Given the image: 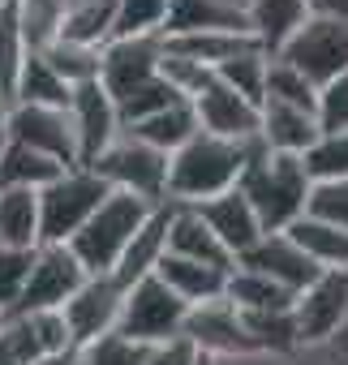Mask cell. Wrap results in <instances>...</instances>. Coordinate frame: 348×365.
<instances>
[{
  "mask_svg": "<svg viewBox=\"0 0 348 365\" xmlns=\"http://www.w3.org/2000/svg\"><path fill=\"white\" fill-rule=\"evenodd\" d=\"M232 267H245V271H254V275H262V279H271V284H280V288H288L292 297L301 292V288H309L322 271L284 237V232H262L258 237V245L254 250H245Z\"/></svg>",
  "mask_w": 348,
  "mask_h": 365,
  "instance_id": "cell-15",
  "label": "cell"
},
{
  "mask_svg": "<svg viewBox=\"0 0 348 365\" xmlns=\"http://www.w3.org/2000/svg\"><path fill=\"white\" fill-rule=\"evenodd\" d=\"M305 215H314V220L348 232V176L344 180H327V185H309Z\"/></svg>",
  "mask_w": 348,
  "mask_h": 365,
  "instance_id": "cell-39",
  "label": "cell"
},
{
  "mask_svg": "<svg viewBox=\"0 0 348 365\" xmlns=\"http://www.w3.org/2000/svg\"><path fill=\"white\" fill-rule=\"evenodd\" d=\"M254 142H224V138H211V133L198 129L177 155H168V202L198 207L207 198H220V194L237 190Z\"/></svg>",
  "mask_w": 348,
  "mask_h": 365,
  "instance_id": "cell-1",
  "label": "cell"
},
{
  "mask_svg": "<svg viewBox=\"0 0 348 365\" xmlns=\"http://www.w3.org/2000/svg\"><path fill=\"white\" fill-rule=\"evenodd\" d=\"M284 237L318 267V271H348V232L314 220V215H301L297 224L284 228Z\"/></svg>",
  "mask_w": 348,
  "mask_h": 365,
  "instance_id": "cell-25",
  "label": "cell"
},
{
  "mask_svg": "<svg viewBox=\"0 0 348 365\" xmlns=\"http://www.w3.org/2000/svg\"><path fill=\"white\" fill-rule=\"evenodd\" d=\"M35 250H0V318H9L22 301Z\"/></svg>",
  "mask_w": 348,
  "mask_h": 365,
  "instance_id": "cell-40",
  "label": "cell"
},
{
  "mask_svg": "<svg viewBox=\"0 0 348 365\" xmlns=\"http://www.w3.org/2000/svg\"><path fill=\"white\" fill-rule=\"evenodd\" d=\"M159 78L168 82L172 95L185 99V103H194V99L215 82L211 69H203V65H194V61H185V56H172L168 48H163V56H159Z\"/></svg>",
  "mask_w": 348,
  "mask_h": 365,
  "instance_id": "cell-37",
  "label": "cell"
},
{
  "mask_svg": "<svg viewBox=\"0 0 348 365\" xmlns=\"http://www.w3.org/2000/svg\"><path fill=\"white\" fill-rule=\"evenodd\" d=\"M314 120H318V133H348V73L318 86Z\"/></svg>",
  "mask_w": 348,
  "mask_h": 365,
  "instance_id": "cell-38",
  "label": "cell"
},
{
  "mask_svg": "<svg viewBox=\"0 0 348 365\" xmlns=\"http://www.w3.org/2000/svg\"><path fill=\"white\" fill-rule=\"evenodd\" d=\"M168 215H172V202H159V207L150 211V220L138 228V237L125 245L121 262L112 267V279H116L121 288H129V284L155 275V267H159V258H163V241H168Z\"/></svg>",
  "mask_w": 348,
  "mask_h": 365,
  "instance_id": "cell-21",
  "label": "cell"
},
{
  "mask_svg": "<svg viewBox=\"0 0 348 365\" xmlns=\"http://www.w3.org/2000/svg\"><path fill=\"white\" fill-rule=\"evenodd\" d=\"M78 361L82 365H146V348L112 331V335H99L95 344H86L78 352Z\"/></svg>",
  "mask_w": 348,
  "mask_h": 365,
  "instance_id": "cell-41",
  "label": "cell"
},
{
  "mask_svg": "<svg viewBox=\"0 0 348 365\" xmlns=\"http://www.w3.org/2000/svg\"><path fill=\"white\" fill-rule=\"evenodd\" d=\"M0 322H5V318H0Z\"/></svg>",
  "mask_w": 348,
  "mask_h": 365,
  "instance_id": "cell-50",
  "label": "cell"
},
{
  "mask_svg": "<svg viewBox=\"0 0 348 365\" xmlns=\"http://www.w3.org/2000/svg\"><path fill=\"white\" fill-rule=\"evenodd\" d=\"M150 202L133 198V194H108L99 202V211L69 237V254L82 262L86 275H112V267L121 262L125 245L138 237V228L150 220Z\"/></svg>",
  "mask_w": 348,
  "mask_h": 365,
  "instance_id": "cell-3",
  "label": "cell"
},
{
  "mask_svg": "<svg viewBox=\"0 0 348 365\" xmlns=\"http://www.w3.org/2000/svg\"><path fill=\"white\" fill-rule=\"evenodd\" d=\"M39 352L44 356H61V352H73V339H69V327L61 318V309H35V314H22Z\"/></svg>",
  "mask_w": 348,
  "mask_h": 365,
  "instance_id": "cell-42",
  "label": "cell"
},
{
  "mask_svg": "<svg viewBox=\"0 0 348 365\" xmlns=\"http://www.w3.org/2000/svg\"><path fill=\"white\" fill-rule=\"evenodd\" d=\"M190 31H250L245 5L237 0H172L163 39L168 35H190Z\"/></svg>",
  "mask_w": 348,
  "mask_h": 365,
  "instance_id": "cell-22",
  "label": "cell"
},
{
  "mask_svg": "<svg viewBox=\"0 0 348 365\" xmlns=\"http://www.w3.org/2000/svg\"><path fill=\"white\" fill-rule=\"evenodd\" d=\"M9 95H5V86H0V146H5V120H9Z\"/></svg>",
  "mask_w": 348,
  "mask_h": 365,
  "instance_id": "cell-46",
  "label": "cell"
},
{
  "mask_svg": "<svg viewBox=\"0 0 348 365\" xmlns=\"http://www.w3.org/2000/svg\"><path fill=\"white\" fill-rule=\"evenodd\" d=\"M35 365H82V361H78V352H61V356H44Z\"/></svg>",
  "mask_w": 348,
  "mask_h": 365,
  "instance_id": "cell-47",
  "label": "cell"
},
{
  "mask_svg": "<svg viewBox=\"0 0 348 365\" xmlns=\"http://www.w3.org/2000/svg\"><path fill=\"white\" fill-rule=\"evenodd\" d=\"M275 61L292 65L314 91L327 86L331 78L348 73V18H305L284 39Z\"/></svg>",
  "mask_w": 348,
  "mask_h": 365,
  "instance_id": "cell-7",
  "label": "cell"
},
{
  "mask_svg": "<svg viewBox=\"0 0 348 365\" xmlns=\"http://www.w3.org/2000/svg\"><path fill=\"white\" fill-rule=\"evenodd\" d=\"M5 5H9V0H0V9H5Z\"/></svg>",
  "mask_w": 348,
  "mask_h": 365,
  "instance_id": "cell-49",
  "label": "cell"
},
{
  "mask_svg": "<svg viewBox=\"0 0 348 365\" xmlns=\"http://www.w3.org/2000/svg\"><path fill=\"white\" fill-rule=\"evenodd\" d=\"M172 103H185V99H177V95L168 91V82L155 73V78L142 82L138 91H129L125 99H116V120H121V129H129V125H138V120H146V116L172 108Z\"/></svg>",
  "mask_w": 348,
  "mask_h": 365,
  "instance_id": "cell-36",
  "label": "cell"
},
{
  "mask_svg": "<svg viewBox=\"0 0 348 365\" xmlns=\"http://www.w3.org/2000/svg\"><path fill=\"white\" fill-rule=\"evenodd\" d=\"M39 56L52 65V73H56L65 86H86V82L99 78V48H78V43L52 39Z\"/></svg>",
  "mask_w": 348,
  "mask_h": 365,
  "instance_id": "cell-32",
  "label": "cell"
},
{
  "mask_svg": "<svg viewBox=\"0 0 348 365\" xmlns=\"http://www.w3.org/2000/svg\"><path fill=\"white\" fill-rule=\"evenodd\" d=\"M194 211H198V220L215 232V241L228 250L232 262H237L245 250H254L258 237H262V224H258V215H254V207L245 202L241 190H228V194H220V198H207V202H198Z\"/></svg>",
  "mask_w": 348,
  "mask_h": 365,
  "instance_id": "cell-17",
  "label": "cell"
},
{
  "mask_svg": "<svg viewBox=\"0 0 348 365\" xmlns=\"http://www.w3.org/2000/svg\"><path fill=\"white\" fill-rule=\"evenodd\" d=\"M301 168L309 176V185L344 180L348 176V133H318L314 146L301 155Z\"/></svg>",
  "mask_w": 348,
  "mask_h": 365,
  "instance_id": "cell-31",
  "label": "cell"
},
{
  "mask_svg": "<svg viewBox=\"0 0 348 365\" xmlns=\"http://www.w3.org/2000/svg\"><path fill=\"white\" fill-rule=\"evenodd\" d=\"M0 365H22V361H18V356H14V352L5 348V344H0Z\"/></svg>",
  "mask_w": 348,
  "mask_h": 365,
  "instance_id": "cell-48",
  "label": "cell"
},
{
  "mask_svg": "<svg viewBox=\"0 0 348 365\" xmlns=\"http://www.w3.org/2000/svg\"><path fill=\"white\" fill-rule=\"evenodd\" d=\"M288 314H292L301 352L322 348L331 339V331L348 318V271H322L309 288H301L292 297Z\"/></svg>",
  "mask_w": 348,
  "mask_h": 365,
  "instance_id": "cell-9",
  "label": "cell"
},
{
  "mask_svg": "<svg viewBox=\"0 0 348 365\" xmlns=\"http://www.w3.org/2000/svg\"><path fill=\"white\" fill-rule=\"evenodd\" d=\"M309 18L305 0H245V22H250V35L262 43L267 56H275L284 48V39Z\"/></svg>",
  "mask_w": 348,
  "mask_h": 365,
  "instance_id": "cell-24",
  "label": "cell"
},
{
  "mask_svg": "<svg viewBox=\"0 0 348 365\" xmlns=\"http://www.w3.org/2000/svg\"><path fill=\"white\" fill-rule=\"evenodd\" d=\"M267 52H245V56H237V61H224L220 69H215V82H224L232 95H241L245 103H254V108H262V86H267Z\"/></svg>",
  "mask_w": 348,
  "mask_h": 365,
  "instance_id": "cell-34",
  "label": "cell"
},
{
  "mask_svg": "<svg viewBox=\"0 0 348 365\" xmlns=\"http://www.w3.org/2000/svg\"><path fill=\"white\" fill-rule=\"evenodd\" d=\"M185 314H190V305L177 292H168L159 284V275H146V279L125 288L121 314H116V335H125V339H133L142 348H155L163 339L181 335Z\"/></svg>",
  "mask_w": 348,
  "mask_h": 365,
  "instance_id": "cell-5",
  "label": "cell"
},
{
  "mask_svg": "<svg viewBox=\"0 0 348 365\" xmlns=\"http://www.w3.org/2000/svg\"><path fill=\"white\" fill-rule=\"evenodd\" d=\"M181 335L198 348V356H207L215 365H228V361H267V356H258L254 339L245 335L241 314L224 297L207 301V305H190Z\"/></svg>",
  "mask_w": 348,
  "mask_h": 365,
  "instance_id": "cell-8",
  "label": "cell"
},
{
  "mask_svg": "<svg viewBox=\"0 0 348 365\" xmlns=\"http://www.w3.org/2000/svg\"><path fill=\"white\" fill-rule=\"evenodd\" d=\"M69 125H73V138H78V168H91V163L121 138L116 103H112V95L99 86V78L86 82V86H73Z\"/></svg>",
  "mask_w": 348,
  "mask_h": 365,
  "instance_id": "cell-14",
  "label": "cell"
},
{
  "mask_svg": "<svg viewBox=\"0 0 348 365\" xmlns=\"http://www.w3.org/2000/svg\"><path fill=\"white\" fill-rule=\"evenodd\" d=\"M121 297H125V288H121L112 275H86V279H82V288L61 305V318H65V327H69L73 352H82V348L95 344L99 335H112V331H116Z\"/></svg>",
  "mask_w": 348,
  "mask_h": 365,
  "instance_id": "cell-12",
  "label": "cell"
},
{
  "mask_svg": "<svg viewBox=\"0 0 348 365\" xmlns=\"http://www.w3.org/2000/svg\"><path fill=\"white\" fill-rule=\"evenodd\" d=\"M159 56H163V35L108 39L99 48V86L116 103V99H125L129 91H138L142 82H150L159 73Z\"/></svg>",
  "mask_w": 348,
  "mask_h": 365,
  "instance_id": "cell-13",
  "label": "cell"
},
{
  "mask_svg": "<svg viewBox=\"0 0 348 365\" xmlns=\"http://www.w3.org/2000/svg\"><path fill=\"white\" fill-rule=\"evenodd\" d=\"M5 142H18L26 150H39L48 159H56L61 168H78V138L69 125V108H26L14 103L9 120H5Z\"/></svg>",
  "mask_w": 348,
  "mask_h": 365,
  "instance_id": "cell-10",
  "label": "cell"
},
{
  "mask_svg": "<svg viewBox=\"0 0 348 365\" xmlns=\"http://www.w3.org/2000/svg\"><path fill=\"white\" fill-rule=\"evenodd\" d=\"M86 271L82 262L69 254V245H39L31 258V275L22 288V301L14 314H35V309H61L78 288H82Z\"/></svg>",
  "mask_w": 348,
  "mask_h": 365,
  "instance_id": "cell-11",
  "label": "cell"
},
{
  "mask_svg": "<svg viewBox=\"0 0 348 365\" xmlns=\"http://www.w3.org/2000/svg\"><path fill=\"white\" fill-rule=\"evenodd\" d=\"M314 99L318 91L284 61H267V86H262V103H284V108H301V112H314Z\"/></svg>",
  "mask_w": 348,
  "mask_h": 365,
  "instance_id": "cell-35",
  "label": "cell"
},
{
  "mask_svg": "<svg viewBox=\"0 0 348 365\" xmlns=\"http://www.w3.org/2000/svg\"><path fill=\"white\" fill-rule=\"evenodd\" d=\"M61 172H69V168H61L56 159H48L39 150H26L18 142L0 146V190H35L39 194V190L52 185Z\"/></svg>",
  "mask_w": 348,
  "mask_h": 365,
  "instance_id": "cell-28",
  "label": "cell"
},
{
  "mask_svg": "<svg viewBox=\"0 0 348 365\" xmlns=\"http://www.w3.org/2000/svg\"><path fill=\"white\" fill-rule=\"evenodd\" d=\"M146 365H203V356L185 335H177V339H163V344L146 348Z\"/></svg>",
  "mask_w": 348,
  "mask_h": 365,
  "instance_id": "cell-43",
  "label": "cell"
},
{
  "mask_svg": "<svg viewBox=\"0 0 348 365\" xmlns=\"http://www.w3.org/2000/svg\"><path fill=\"white\" fill-rule=\"evenodd\" d=\"M318 138V120L314 112L301 108H284V103H262L258 108V146L271 155H292L301 159Z\"/></svg>",
  "mask_w": 348,
  "mask_h": 365,
  "instance_id": "cell-19",
  "label": "cell"
},
{
  "mask_svg": "<svg viewBox=\"0 0 348 365\" xmlns=\"http://www.w3.org/2000/svg\"><path fill=\"white\" fill-rule=\"evenodd\" d=\"M112 190L91 168L61 172L48 190H39V245H69V237L99 211Z\"/></svg>",
  "mask_w": 348,
  "mask_h": 365,
  "instance_id": "cell-4",
  "label": "cell"
},
{
  "mask_svg": "<svg viewBox=\"0 0 348 365\" xmlns=\"http://www.w3.org/2000/svg\"><path fill=\"white\" fill-rule=\"evenodd\" d=\"M125 133L138 138V142H146V146L159 150V155H177V150L198 133V120H194V108H190V103H172V108H163V112H155V116L129 125Z\"/></svg>",
  "mask_w": 348,
  "mask_h": 365,
  "instance_id": "cell-27",
  "label": "cell"
},
{
  "mask_svg": "<svg viewBox=\"0 0 348 365\" xmlns=\"http://www.w3.org/2000/svg\"><path fill=\"white\" fill-rule=\"evenodd\" d=\"M190 108H194L198 129L211 138H224V142H254L258 138V108L245 103L241 95H232L224 82H211Z\"/></svg>",
  "mask_w": 348,
  "mask_h": 365,
  "instance_id": "cell-16",
  "label": "cell"
},
{
  "mask_svg": "<svg viewBox=\"0 0 348 365\" xmlns=\"http://www.w3.org/2000/svg\"><path fill=\"white\" fill-rule=\"evenodd\" d=\"M327 348V356H331V365H348V318L331 331V339L322 344Z\"/></svg>",
  "mask_w": 348,
  "mask_h": 365,
  "instance_id": "cell-44",
  "label": "cell"
},
{
  "mask_svg": "<svg viewBox=\"0 0 348 365\" xmlns=\"http://www.w3.org/2000/svg\"><path fill=\"white\" fill-rule=\"evenodd\" d=\"M163 48L172 56H185L203 69H220L224 61H237L245 52H262V43L250 35V31H190V35H168Z\"/></svg>",
  "mask_w": 348,
  "mask_h": 365,
  "instance_id": "cell-20",
  "label": "cell"
},
{
  "mask_svg": "<svg viewBox=\"0 0 348 365\" xmlns=\"http://www.w3.org/2000/svg\"><path fill=\"white\" fill-rule=\"evenodd\" d=\"M163 254L185 258V262H203V267H215V271H232L228 250H224V245L215 241V232L198 220V211H194V207H177V202H172V215H168Z\"/></svg>",
  "mask_w": 348,
  "mask_h": 365,
  "instance_id": "cell-18",
  "label": "cell"
},
{
  "mask_svg": "<svg viewBox=\"0 0 348 365\" xmlns=\"http://www.w3.org/2000/svg\"><path fill=\"white\" fill-rule=\"evenodd\" d=\"M69 99H73V86H65L39 52H26L22 69H18V82H14V103H26V108H61L65 112Z\"/></svg>",
  "mask_w": 348,
  "mask_h": 365,
  "instance_id": "cell-29",
  "label": "cell"
},
{
  "mask_svg": "<svg viewBox=\"0 0 348 365\" xmlns=\"http://www.w3.org/2000/svg\"><path fill=\"white\" fill-rule=\"evenodd\" d=\"M155 275H159V284L168 292H177L185 305L220 301L224 297V279H228V271H215V267H203V262H185V258H172V254L159 258Z\"/></svg>",
  "mask_w": 348,
  "mask_h": 365,
  "instance_id": "cell-23",
  "label": "cell"
},
{
  "mask_svg": "<svg viewBox=\"0 0 348 365\" xmlns=\"http://www.w3.org/2000/svg\"><path fill=\"white\" fill-rule=\"evenodd\" d=\"M309 18H348V0H305Z\"/></svg>",
  "mask_w": 348,
  "mask_h": 365,
  "instance_id": "cell-45",
  "label": "cell"
},
{
  "mask_svg": "<svg viewBox=\"0 0 348 365\" xmlns=\"http://www.w3.org/2000/svg\"><path fill=\"white\" fill-rule=\"evenodd\" d=\"M91 172L103 180L108 190H116V194H133V198H142V202H150V207L168 202V155L150 150L146 142L129 138L125 129H121V138L91 163Z\"/></svg>",
  "mask_w": 348,
  "mask_h": 365,
  "instance_id": "cell-6",
  "label": "cell"
},
{
  "mask_svg": "<svg viewBox=\"0 0 348 365\" xmlns=\"http://www.w3.org/2000/svg\"><path fill=\"white\" fill-rule=\"evenodd\" d=\"M224 301L241 314H275V309H292V292L245 271V267H232L228 279H224Z\"/></svg>",
  "mask_w": 348,
  "mask_h": 365,
  "instance_id": "cell-30",
  "label": "cell"
},
{
  "mask_svg": "<svg viewBox=\"0 0 348 365\" xmlns=\"http://www.w3.org/2000/svg\"><path fill=\"white\" fill-rule=\"evenodd\" d=\"M172 0H116V22L112 39H142V35H163Z\"/></svg>",
  "mask_w": 348,
  "mask_h": 365,
  "instance_id": "cell-33",
  "label": "cell"
},
{
  "mask_svg": "<svg viewBox=\"0 0 348 365\" xmlns=\"http://www.w3.org/2000/svg\"><path fill=\"white\" fill-rule=\"evenodd\" d=\"M0 250H39L35 190H0Z\"/></svg>",
  "mask_w": 348,
  "mask_h": 365,
  "instance_id": "cell-26",
  "label": "cell"
},
{
  "mask_svg": "<svg viewBox=\"0 0 348 365\" xmlns=\"http://www.w3.org/2000/svg\"><path fill=\"white\" fill-rule=\"evenodd\" d=\"M237 190L245 194V202L254 207L262 232H284L288 224H297L305 215L309 202V176L301 168V159L292 155H271L254 142Z\"/></svg>",
  "mask_w": 348,
  "mask_h": 365,
  "instance_id": "cell-2",
  "label": "cell"
}]
</instances>
